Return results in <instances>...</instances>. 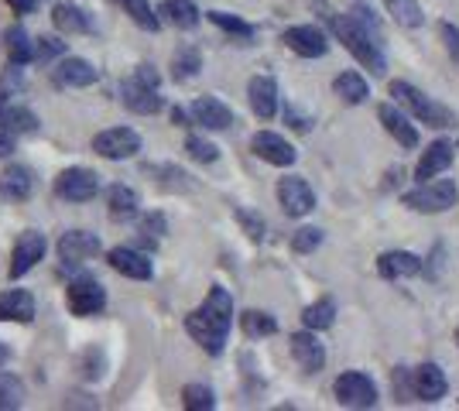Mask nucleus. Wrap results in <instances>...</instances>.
I'll return each instance as SVG.
<instances>
[{
	"label": "nucleus",
	"mask_w": 459,
	"mask_h": 411,
	"mask_svg": "<svg viewBox=\"0 0 459 411\" xmlns=\"http://www.w3.org/2000/svg\"><path fill=\"white\" fill-rule=\"evenodd\" d=\"M230 326H233V298H230L227 288L212 285L203 309L186 315V333L210 353V356H220L227 350V339H230Z\"/></svg>",
	"instance_id": "obj_1"
},
{
	"label": "nucleus",
	"mask_w": 459,
	"mask_h": 411,
	"mask_svg": "<svg viewBox=\"0 0 459 411\" xmlns=\"http://www.w3.org/2000/svg\"><path fill=\"white\" fill-rule=\"evenodd\" d=\"M329 24H333L336 39L343 41V48H350V56L360 62L364 69H370L374 76H384V73H387V59H384L381 39H374L370 31H364L350 14H336V18H329Z\"/></svg>",
	"instance_id": "obj_2"
},
{
	"label": "nucleus",
	"mask_w": 459,
	"mask_h": 411,
	"mask_svg": "<svg viewBox=\"0 0 459 411\" xmlns=\"http://www.w3.org/2000/svg\"><path fill=\"white\" fill-rule=\"evenodd\" d=\"M391 97H394V103H402L404 110H411L421 124H429V127H453V124H456L453 110H446L442 103L429 99L419 86H411V82H404V79H394V82H391Z\"/></svg>",
	"instance_id": "obj_3"
},
{
	"label": "nucleus",
	"mask_w": 459,
	"mask_h": 411,
	"mask_svg": "<svg viewBox=\"0 0 459 411\" xmlns=\"http://www.w3.org/2000/svg\"><path fill=\"white\" fill-rule=\"evenodd\" d=\"M459 199V189L453 178H432V182H421L419 189H411L408 196H402V202L415 213H446L453 210Z\"/></svg>",
	"instance_id": "obj_4"
},
{
	"label": "nucleus",
	"mask_w": 459,
	"mask_h": 411,
	"mask_svg": "<svg viewBox=\"0 0 459 411\" xmlns=\"http://www.w3.org/2000/svg\"><path fill=\"white\" fill-rule=\"evenodd\" d=\"M333 394L343 408H374L377 405V384L364 371H346L336 377Z\"/></svg>",
	"instance_id": "obj_5"
},
{
	"label": "nucleus",
	"mask_w": 459,
	"mask_h": 411,
	"mask_svg": "<svg viewBox=\"0 0 459 411\" xmlns=\"http://www.w3.org/2000/svg\"><path fill=\"white\" fill-rule=\"evenodd\" d=\"M93 151L107 161H127L141 151V134L131 127H110V131L93 137Z\"/></svg>",
	"instance_id": "obj_6"
},
{
	"label": "nucleus",
	"mask_w": 459,
	"mask_h": 411,
	"mask_svg": "<svg viewBox=\"0 0 459 411\" xmlns=\"http://www.w3.org/2000/svg\"><path fill=\"white\" fill-rule=\"evenodd\" d=\"M65 302L73 315H100L107 309V288L96 278H76L65 288Z\"/></svg>",
	"instance_id": "obj_7"
},
{
	"label": "nucleus",
	"mask_w": 459,
	"mask_h": 411,
	"mask_svg": "<svg viewBox=\"0 0 459 411\" xmlns=\"http://www.w3.org/2000/svg\"><path fill=\"white\" fill-rule=\"evenodd\" d=\"M100 193V176L90 168H65L56 178V196L65 202H90Z\"/></svg>",
	"instance_id": "obj_8"
},
{
	"label": "nucleus",
	"mask_w": 459,
	"mask_h": 411,
	"mask_svg": "<svg viewBox=\"0 0 459 411\" xmlns=\"http://www.w3.org/2000/svg\"><path fill=\"white\" fill-rule=\"evenodd\" d=\"M278 202H281V210L288 216H308L316 210V193H312V185H308L306 178L299 176H288L278 182Z\"/></svg>",
	"instance_id": "obj_9"
},
{
	"label": "nucleus",
	"mask_w": 459,
	"mask_h": 411,
	"mask_svg": "<svg viewBox=\"0 0 459 411\" xmlns=\"http://www.w3.org/2000/svg\"><path fill=\"white\" fill-rule=\"evenodd\" d=\"M45 251H48L45 234L24 230V234L18 236V244H14V254H11V278H24V274L31 271L41 257H45Z\"/></svg>",
	"instance_id": "obj_10"
},
{
	"label": "nucleus",
	"mask_w": 459,
	"mask_h": 411,
	"mask_svg": "<svg viewBox=\"0 0 459 411\" xmlns=\"http://www.w3.org/2000/svg\"><path fill=\"white\" fill-rule=\"evenodd\" d=\"M285 45L295 56H302V59H323L325 52H329V39H325L323 28H316V24H295V28H288Z\"/></svg>",
	"instance_id": "obj_11"
},
{
	"label": "nucleus",
	"mask_w": 459,
	"mask_h": 411,
	"mask_svg": "<svg viewBox=\"0 0 459 411\" xmlns=\"http://www.w3.org/2000/svg\"><path fill=\"white\" fill-rule=\"evenodd\" d=\"M96 79H100V73H96L93 62L76 59V56H65L52 69V82H56L58 90H82V86H93Z\"/></svg>",
	"instance_id": "obj_12"
},
{
	"label": "nucleus",
	"mask_w": 459,
	"mask_h": 411,
	"mask_svg": "<svg viewBox=\"0 0 459 411\" xmlns=\"http://www.w3.org/2000/svg\"><path fill=\"white\" fill-rule=\"evenodd\" d=\"M120 103L127 107V110H134L141 117H152L161 110V97H158V86H148V82H141V79H127V82H120Z\"/></svg>",
	"instance_id": "obj_13"
},
{
	"label": "nucleus",
	"mask_w": 459,
	"mask_h": 411,
	"mask_svg": "<svg viewBox=\"0 0 459 411\" xmlns=\"http://www.w3.org/2000/svg\"><path fill=\"white\" fill-rule=\"evenodd\" d=\"M250 148H254V155L261 158V161H268V165H278V168H288V165H295V158L299 151L288 144L281 134H274V131H261V134H254L250 141Z\"/></svg>",
	"instance_id": "obj_14"
},
{
	"label": "nucleus",
	"mask_w": 459,
	"mask_h": 411,
	"mask_svg": "<svg viewBox=\"0 0 459 411\" xmlns=\"http://www.w3.org/2000/svg\"><path fill=\"white\" fill-rule=\"evenodd\" d=\"M96 254H100V236L96 234L69 230V234H62V240H58V257L69 268H76V264H82V261H90Z\"/></svg>",
	"instance_id": "obj_15"
},
{
	"label": "nucleus",
	"mask_w": 459,
	"mask_h": 411,
	"mask_svg": "<svg viewBox=\"0 0 459 411\" xmlns=\"http://www.w3.org/2000/svg\"><path fill=\"white\" fill-rule=\"evenodd\" d=\"M288 343H291V356H295V364H299L306 373H319L325 367V347L319 343L316 330L295 333Z\"/></svg>",
	"instance_id": "obj_16"
},
{
	"label": "nucleus",
	"mask_w": 459,
	"mask_h": 411,
	"mask_svg": "<svg viewBox=\"0 0 459 411\" xmlns=\"http://www.w3.org/2000/svg\"><path fill=\"white\" fill-rule=\"evenodd\" d=\"M189 114L192 124H199L203 131H230V124H233V110L216 97H199Z\"/></svg>",
	"instance_id": "obj_17"
},
{
	"label": "nucleus",
	"mask_w": 459,
	"mask_h": 411,
	"mask_svg": "<svg viewBox=\"0 0 459 411\" xmlns=\"http://www.w3.org/2000/svg\"><path fill=\"white\" fill-rule=\"evenodd\" d=\"M377 117H381L384 131L394 137L402 148H419V131L411 127L408 114L402 110V103H381L377 107Z\"/></svg>",
	"instance_id": "obj_18"
},
{
	"label": "nucleus",
	"mask_w": 459,
	"mask_h": 411,
	"mask_svg": "<svg viewBox=\"0 0 459 411\" xmlns=\"http://www.w3.org/2000/svg\"><path fill=\"white\" fill-rule=\"evenodd\" d=\"M107 261H110V268H114L117 274L134 278V281H152V274H154L148 254H141L137 247H114V251L107 254Z\"/></svg>",
	"instance_id": "obj_19"
},
{
	"label": "nucleus",
	"mask_w": 459,
	"mask_h": 411,
	"mask_svg": "<svg viewBox=\"0 0 459 411\" xmlns=\"http://www.w3.org/2000/svg\"><path fill=\"white\" fill-rule=\"evenodd\" d=\"M453 158H456V144L453 141H432L429 144V151L421 155V161H419V168H415V178L419 182H432L436 176H442L449 165H453Z\"/></svg>",
	"instance_id": "obj_20"
},
{
	"label": "nucleus",
	"mask_w": 459,
	"mask_h": 411,
	"mask_svg": "<svg viewBox=\"0 0 459 411\" xmlns=\"http://www.w3.org/2000/svg\"><path fill=\"white\" fill-rule=\"evenodd\" d=\"M247 99L250 110L261 120H271L278 114V82L271 76H254L247 82Z\"/></svg>",
	"instance_id": "obj_21"
},
{
	"label": "nucleus",
	"mask_w": 459,
	"mask_h": 411,
	"mask_svg": "<svg viewBox=\"0 0 459 411\" xmlns=\"http://www.w3.org/2000/svg\"><path fill=\"white\" fill-rule=\"evenodd\" d=\"M35 319V295L24 288L0 292V322H31Z\"/></svg>",
	"instance_id": "obj_22"
},
{
	"label": "nucleus",
	"mask_w": 459,
	"mask_h": 411,
	"mask_svg": "<svg viewBox=\"0 0 459 411\" xmlns=\"http://www.w3.org/2000/svg\"><path fill=\"white\" fill-rule=\"evenodd\" d=\"M377 271L387 281H402V278H419L421 274V257L411 251H387L377 261Z\"/></svg>",
	"instance_id": "obj_23"
},
{
	"label": "nucleus",
	"mask_w": 459,
	"mask_h": 411,
	"mask_svg": "<svg viewBox=\"0 0 459 411\" xmlns=\"http://www.w3.org/2000/svg\"><path fill=\"white\" fill-rule=\"evenodd\" d=\"M411 384H415V398H421V401H442L449 391L439 364H421L419 371H411Z\"/></svg>",
	"instance_id": "obj_24"
},
{
	"label": "nucleus",
	"mask_w": 459,
	"mask_h": 411,
	"mask_svg": "<svg viewBox=\"0 0 459 411\" xmlns=\"http://www.w3.org/2000/svg\"><path fill=\"white\" fill-rule=\"evenodd\" d=\"M52 24H56L62 35H86V31L93 28L90 14H86L79 4H73V0L56 4V11H52Z\"/></svg>",
	"instance_id": "obj_25"
},
{
	"label": "nucleus",
	"mask_w": 459,
	"mask_h": 411,
	"mask_svg": "<svg viewBox=\"0 0 459 411\" xmlns=\"http://www.w3.org/2000/svg\"><path fill=\"white\" fill-rule=\"evenodd\" d=\"M31 189H35V178H31V172L24 165H11V168L0 172V193L7 199L24 202V199L31 196Z\"/></svg>",
	"instance_id": "obj_26"
},
{
	"label": "nucleus",
	"mask_w": 459,
	"mask_h": 411,
	"mask_svg": "<svg viewBox=\"0 0 459 411\" xmlns=\"http://www.w3.org/2000/svg\"><path fill=\"white\" fill-rule=\"evenodd\" d=\"M137 193L131 185H110V193H107V213L110 219L117 223H127V219H134L137 216Z\"/></svg>",
	"instance_id": "obj_27"
},
{
	"label": "nucleus",
	"mask_w": 459,
	"mask_h": 411,
	"mask_svg": "<svg viewBox=\"0 0 459 411\" xmlns=\"http://www.w3.org/2000/svg\"><path fill=\"white\" fill-rule=\"evenodd\" d=\"M158 14H165V21L175 24V28H182V31H192L199 24V18H203V11L195 7V0H165L158 7Z\"/></svg>",
	"instance_id": "obj_28"
},
{
	"label": "nucleus",
	"mask_w": 459,
	"mask_h": 411,
	"mask_svg": "<svg viewBox=\"0 0 459 411\" xmlns=\"http://www.w3.org/2000/svg\"><path fill=\"white\" fill-rule=\"evenodd\" d=\"M333 93L343 103H350V107H360L370 97V86H367V79L360 73H340V76L333 79Z\"/></svg>",
	"instance_id": "obj_29"
},
{
	"label": "nucleus",
	"mask_w": 459,
	"mask_h": 411,
	"mask_svg": "<svg viewBox=\"0 0 459 411\" xmlns=\"http://www.w3.org/2000/svg\"><path fill=\"white\" fill-rule=\"evenodd\" d=\"M4 41H7V59H11V65H28V62H35V39H31L21 24H14V28L4 35Z\"/></svg>",
	"instance_id": "obj_30"
},
{
	"label": "nucleus",
	"mask_w": 459,
	"mask_h": 411,
	"mask_svg": "<svg viewBox=\"0 0 459 411\" xmlns=\"http://www.w3.org/2000/svg\"><path fill=\"white\" fill-rule=\"evenodd\" d=\"M240 326H244L247 339H264V336L278 333V319L271 313H261V309H247V313L240 315Z\"/></svg>",
	"instance_id": "obj_31"
},
{
	"label": "nucleus",
	"mask_w": 459,
	"mask_h": 411,
	"mask_svg": "<svg viewBox=\"0 0 459 411\" xmlns=\"http://www.w3.org/2000/svg\"><path fill=\"white\" fill-rule=\"evenodd\" d=\"M302 322H306V330H316V333L329 330V326L336 322V302H333V298L312 302L306 313H302Z\"/></svg>",
	"instance_id": "obj_32"
},
{
	"label": "nucleus",
	"mask_w": 459,
	"mask_h": 411,
	"mask_svg": "<svg viewBox=\"0 0 459 411\" xmlns=\"http://www.w3.org/2000/svg\"><path fill=\"white\" fill-rule=\"evenodd\" d=\"M391 18L398 21L402 28H421L425 24V14H421V4L419 0H384Z\"/></svg>",
	"instance_id": "obj_33"
},
{
	"label": "nucleus",
	"mask_w": 459,
	"mask_h": 411,
	"mask_svg": "<svg viewBox=\"0 0 459 411\" xmlns=\"http://www.w3.org/2000/svg\"><path fill=\"white\" fill-rule=\"evenodd\" d=\"M172 69H175V79L195 76V73L203 69V56H199V48H195V45H182V48H175Z\"/></svg>",
	"instance_id": "obj_34"
},
{
	"label": "nucleus",
	"mask_w": 459,
	"mask_h": 411,
	"mask_svg": "<svg viewBox=\"0 0 459 411\" xmlns=\"http://www.w3.org/2000/svg\"><path fill=\"white\" fill-rule=\"evenodd\" d=\"M182 405L186 411H212L216 408V394L210 384H186L182 388Z\"/></svg>",
	"instance_id": "obj_35"
},
{
	"label": "nucleus",
	"mask_w": 459,
	"mask_h": 411,
	"mask_svg": "<svg viewBox=\"0 0 459 411\" xmlns=\"http://www.w3.org/2000/svg\"><path fill=\"white\" fill-rule=\"evenodd\" d=\"M210 21L216 24V28H220V31L233 35V39H240V41H250V39H254V24L240 21L237 14H227V11H210Z\"/></svg>",
	"instance_id": "obj_36"
},
{
	"label": "nucleus",
	"mask_w": 459,
	"mask_h": 411,
	"mask_svg": "<svg viewBox=\"0 0 459 411\" xmlns=\"http://www.w3.org/2000/svg\"><path fill=\"white\" fill-rule=\"evenodd\" d=\"M0 120H4V124H7V127H11L14 134H35V131L41 127L39 117H35V114H31L28 107H14V103L7 107V114H4Z\"/></svg>",
	"instance_id": "obj_37"
},
{
	"label": "nucleus",
	"mask_w": 459,
	"mask_h": 411,
	"mask_svg": "<svg viewBox=\"0 0 459 411\" xmlns=\"http://www.w3.org/2000/svg\"><path fill=\"white\" fill-rule=\"evenodd\" d=\"M120 4H124V11L131 14V21H134L137 28H144V31H158L161 28V18L154 14L148 0H120Z\"/></svg>",
	"instance_id": "obj_38"
},
{
	"label": "nucleus",
	"mask_w": 459,
	"mask_h": 411,
	"mask_svg": "<svg viewBox=\"0 0 459 411\" xmlns=\"http://www.w3.org/2000/svg\"><path fill=\"white\" fill-rule=\"evenodd\" d=\"M24 405V384L14 373H0V411H11Z\"/></svg>",
	"instance_id": "obj_39"
},
{
	"label": "nucleus",
	"mask_w": 459,
	"mask_h": 411,
	"mask_svg": "<svg viewBox=\"0 0 459 411\" xmlns=\"http://www.w3.org/2000/svg\"><path fill=\"white\" fill-rule=\"evenodd\" d=\"M186 151H189V158L203 161V165H212V161L220 158V148H216L212 141H206V137H199V134L186 137Z\"/></svg>",
	"instance_id": "obj_40"
},
{
	"label": "nucleus",
	"mask_w": 459,
	"mask_h": 411,
	"mask_svg": "<svg viewBox=\"0 0 459 411\" xmlns=\"http://www.w3.org/2000/svg\"><path fill=\"white\" fill-rule=\"evenodd\" d=\"M319 244H323V230L319 227H302V230L291 234V251L295 254H312Z\"/></svg>",
	"instance_id": "obj_41"
},
{
	"label": "nucleus",
	"mask_w": 459,
	"mask_h": 411,
	"mask_svg": "<svg viewBox=\"0 0 459 411\" xmlns=\"http://www.w3.org/2000/svg\"><path fill=\"white\" fill-rule=\"evenodd\" d=\"M65 56V41L52 39V35H39L35 39V62H52Z\"/></svg>",
	"instance_id": "obj_42"
},
{
	"label": "nucleus",
	"mask_w": 459,
	"mask_h": 411,
	"mask_svg": "<svg viewBox=\"0 0 459 411\" xmlns=\"http://www.w3.org/2000/svg\"><path fill=\"white\" fill-rule=\"evenodd\" d=\"M346 14H350V18L357 21V24L364 28V31H370L374 39H381V21L374 18V11H370V7H364V4H353V7L346 11ZM381 41H384V39H381Z\"/></svg>",
	"instance_id": "obj_43"
},
{
	"label": "nucleus",
	"mask_w": 459,
	"mask_h": 411,
	"mask_svg": "<svg viewBox=\"0 0 459 411\" xmlns=\"http://www.w3.org/2000/svg\"><path fill=\"white\" fill-rule=\"evenodd\" d=\"M237 223L244 227V234L250 236V240H264V219L257 213H250V210H244V206H237Z\"/></svg>",
	"instance_id": "obj_44"
},
{
	"label": "nucleus",
	"mask_w": 459,
	"mask_h": 411,
	"mask_svg": "<svg viewBox=\"0 0 459 411\" xmlns=\"http://www.w3.org/2000/svg\"><path fill=\"white\" fill-rule=\"evenodd\" d=\"M165 230H169V223L161 213L144 216V223H141V236H165Z\"/></svg>",
	"instance_id": "obj_45"
},
{
	"label": "nucleus",
	"mask_w": 459,
	"mask_h": 411,
	"mask_svg": "<svg viewBox=\"0 0 459 411\" xmlns=\"http://www.w3.org/2000/svg\"><path fill=\"white\" fill-rule=\"evenodd\" d=\"M439 31H442V39H446V48H449V56H453V59H459V28H453L449 21H442Z\"/></svg>",
	"instance_id": "obj_46"
},
{
	"label": "nucleus",
	"mask_w": 459,
	"mask_h": 411,
	"mask_svg": "<svg viewBox=\"0 0 459 411\" xmlns=\"http://www.w3.org/2000/svg\"><path fill=\"white\" fill-rule=\"evenodd\" d=\"M14 144H18V134L0 120V158H11L14 155Z\"/></svg>",
	"instance_id": "obj_47"
},
{
	"label": "nucleus",
	"mask_w": 459,
	"mask_h": 411,
	"mask_svg": "<svg viewBox=\"0 0 459 411\" xmlns=\"http://www.w3.org/2000/svg\"><path fill=\"white\" fill-rule=\"evenodd\" d=\"M394 388H398V401H408V391H415V384H411V377H408L404 367L394 371Z\"/></svg>",
	"instance_id": "obj_48"
},
{
	"label": "nucleus",
	"mask_w": 459,
	"mask_h": 411,
	"mask_svg": "<svg viewBox=\"0 0 459 411\" xmlns=\"http://www.w3.org/2000/svg\"><path fill=\"white\" fill-rule=\"evenodd\" d=\"M141 82H148V86H158L161 79H158V73H154V65H137V73H134Z\"/></svg>",
	"instance_id": "obj_49"
},
{
	"label": "nucleus",
	"mask_w": 459,
	"mask_h": 411,
	"mask_svg": "<svg viewBox=\"0 0 459 411\" xmlns=\"http://www.w3.org/2000/svg\"><path fill=\"white\" fill-rule=\"evenodd\" d=\"M7 4H11L14 14H31V11L39 7V0H7Z\"/></svg>",
	"instance_id": "obj_50"
},
{
	"label": "nucleus",
	"mask_w": 459,
	"mask_h": 411,
	"mask_svg": "<svg viewBox=\"0 0 459 411\" xmlns=\"http://www.w3.org/2000/svg\"><path fill=\"white\" fill-rule=\"evenodd\" d=\"M172 120L178 124V127H189V114H186L182 107H175V110H172Z\"/></svg>",
	"instance_id": "obj_51"
},
{
	"label": "nucleus",
	"mask_w": 459,
	"mask_h": 411,
	"mask_svg": "<svg viewBox=\"0 0 459 411\" xmlns=\"http://www.w3.org/2000/svg\"><path fill=\"white\" fill-rule=\"evenodd\" d=\"M7 107H11V97H7V93H4V90H0V117H4V114H7Z\"/></svg>",
	"instance_id": "obj_52"
},
{
	"label": "nucleus",
	"mask_w": 459,
	"mask_h": 411,
	"mask_svg": "<svg viewBox=\"0 0 459 411\" xmlns=\"http://www.w3.org/2000/svg\"><path fill=\"white\" fill-rule=\"evenodd\" d=\"M7 356H11V350H7V347H4V343H0V367H4V364H7Z\"/></svg>",
	"instance_id": "obj_53"
},
{
	"label": "nucleus",
	"mask_w": 459,
	"mask_h": 411,
	"mask_svg": "<svg viewBox=\"0 0 459 411\" xmlns=\"http://www.w3.org/2000/svg\"><path fill=\"white\" fill-rule=\"evenodd\" d=\"M456 343H459V330H456Z\"/></svg>",
	"instance_id": "obj_54"
}]
</instances>
